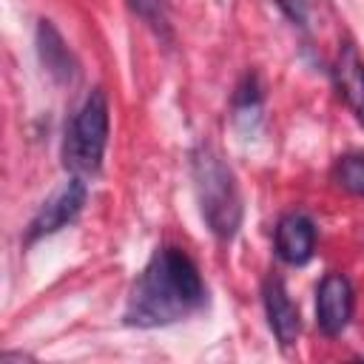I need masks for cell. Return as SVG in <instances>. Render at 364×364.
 I'll list each match as a JSON object with an SVG mask.
<instances>
[{
  "label": "cell",
  "instance_id": "cell-8",
  "mask_svg": "<svg viewBox=\"0 0 364 364\" xmlns=\"http://www.w3.org/2000/svg\"><path fill=\"white\" fill-rule=\"evenodd\" d=\"M338 97L347 102L358 125H364V60L353 43H341L336 65H333Z\"/></svg>",
  "mask_w": 364,
  "mask_h": 364
},
{
  "label": "cell",
  "instance_id": "cell-6",
  "mask_svg": "<svg viewBox=\"0 0 364 364\" xmlns=\"http://www.w3.org/2000/svg\"><path fill=\"white\" fill-rule=\"evenodd\" d=\"M262 299H264L267 324H270L276 341L282 347L296 344V338L301 333V318H299V307L293 304L284 282L279 276H267L264 279V287H262Z\"/></svg>",
  "mask_w": 364,
  "mask_h": 364
},
{
  "label": "cell",
  "instance_id": "cell-4",
  "mask_svg": "<svg viewBox=\"0 0 364 364\" xmlns=\"http://www.w3.org/2000/svg\"><path fill=\"white\" fill-rule=\"evenodd\" d=\"M85 199H88V185H85L82 176H71L68 182H63L40 205V210L31 216V222L26 228V245H34V242H40V239L63 230L65 225H71L80 216Z\"/></svg>",
  "mask_w": 364,
  "mask_h": 364
},
{
  "label": "cell",
  "instance_id": "cell-11",
  "mask_svg": "<svg viewBox=\"0 0 364 364\" xmlns=\"http://www.w3.org/2000/svg\"><path fill=\"white\" fill-rule=\"evenodd\" d=\"M273 3L282 9V14H284L290 23H296V26H304V23H307L310 0H273Z\"/></svg>",
  "mask_w": 364,
  "mask_h": 364
},
{
  "label": "cell",
  "instance_id": "cell-1",
  "mask_svg": "<svg viewBox=\"0 0 364 364\" xmlns=\"http://www.w3.org/2000/svg\"><path fill=\"white\" fill-rule=\"evenodd\" d=\"M205 282L193 259L179 247H159L131 287L125 324L165 327L182 321L205 304Z\"/></svg>",
  "mask_w": 364,
  "mask_h": 364
},
{
  "label": "cell",
  "instance_id": "cell-5",
  "mask_svg": "<svg viewBox=\"0 0 364 364\" xmlns=\"http://www.w3.org/2000/svg\"><path fill=\"white\" fill-rule=\"evenodd\" d=\"M353 284L344 273H327L316 287V324L324 336H338L353 318Z\"/></svg>",
  "mask_w": 364,
  "mask_h": 364
},
{
  "label": "cell",
  "instance_id": "cell-3",
  "mask_svg": "<svg viewBox=\"0 0 364 364\" xmlns=\"http://www.w3.org/2000/svg\"><path fill=\"white\" fill-rule=\"evenodd\" d=\"M108 128H111V117H108V94L102 88H94L82 108L74 114L71 125L65 128V139H63V165L65 171H71V176H94L102 165V154L108 145Z\"/></svg>",
  "mask_w": 364,
  "mask_h": 364
},
{
  "label": "cell",
  "instance_id": "cell-10",
  "mask_svg": "<svg viewBox=\"0 0 364 364\" xmlns=\"http://www.w3.org/2000/svg\"><path fill=\"white\" fill-rule=\"evenodd\" d=\"M336 182L353 193V196H364V156L361 154H347L336 162V171H333Z\"/></svg>",
  "mask_w": 364,
  "mask_h": 364
},
{
  "label": "cell",
  "instance_id": "cell-7",
  "mask_svg": "<svg viewBox=\"0 0 364 364\" xmlns=\"http://www.w3.org/2000/svg\"><path fill=\"white\" fill-rule=\"evenodd\" d=\"M316 250V225L307 213H287L276 225V253L287 264H307Z\"/></svg>",
  "mask_w": 364,
  "mask_h": 364
},
{
  "label": "cell",
  "instance_id": "cell-12",
  "mask_svg": "<svg viewBox=\"0 0 364 364\" xmlns=\"http://www.w3.org/2000/svg\"><path fill=\"white\" fill-rule=\"evenodd\" d=\"M148 3H151V6H154V0H134V6H139V9H142V11H148Z\"/></svg>",
  "mask_w": 364,
  "mask_h": 364
},
{
  "label": "cell",
  "instance_id": "cell-9",
  "mask_svg": "<svg viewBox=\"0 0 364 364\" xmlns=\"http://www.w3.org/2000/svg\"><path fill=\"white\" fill-rule=\"evenodd\" d=\"M37 51H40V60H43V65L48 68V74L54 80H60V82L74 80L77 63H74L68 46L63 43L60 31L48 20H40V26H37Z\"/></svg>",
  "mask_w": 364,
  "mask_h": 364
},
{
  "label": "cell",
  "instance_id": "cell-2",
  "mask_svg": "<svg viewBox=\"0 0 364 364\" xmlns=\"http://www.w3.org/2000/svg\"><path fill=\"white\" fill-rule=\"evenodd\" d=\"M191 171H193V188L202 219L208 222L216 239L230 242L242 225V193L233 171L225 165L222 154L208 142H202L193 151Z\"/></svg>",
  "mask_w": 364,
  "mask_h": 364
}]
</instances>
